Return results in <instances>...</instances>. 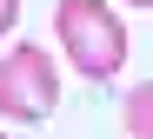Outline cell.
<instances>
[{
	"instance_id": "obj_5",
	"label": "cell",
	"mask_w": 153,
	"mask_h": 139,
	"mask_svg": "<svg viewBox=\"0 0 153 139\" xmlns=\"http://www.w3.org/2000/svg\"><path fill=\"white\" fill-rule=\"evenodd\" d=\"M126 7H146V13H153V0H126Z\"/></svg>"
},
{
	"instance_id": "obj_4",
	"label": "cell",
	"mask_w": 153,
	"mask_h": 139,
	"mask_svg": "<svg viewBox=\"0 0 153 139\" xmlns=\"http://www.w3.org/2000/svg\"><path fill=\"white\" fill-rule=\"evenodd\" d=\"M13 20H20V0H0V40L13 33Z\"/></svg>"
},
{
	"instance_id": "obj_3",
	"label": "cell",
	"mask_w": 153,
	"mask_h": 139,
	"mask_svg": "<svg viewBox=\"0 0 153 139\" xmlns=\"http://www.w3.org/2000/svg\"><path fill=\"white\" fill-rule=\"evenodd\" d=\"M120 113H126V132H133V139H153V79L126 93V106H120Z\"/></svg>"
},
{
	"instance_id": "obj_2",
	"label": "cell",
	"mask_w": 153,
	"mask_h": 139,
	"mask_svg": "<svg viewBox=\"0 0 153 139\" xmlns=\"http://www.w3.org/2000/svg\"><path fill=\"white\" fill-rule=\"evenodd\" d=\"M60 106V73L53 60L27 40V46H7L0 53V113L20 119V126H40L47 113Z\"/></svg>"
},
{
	"instance_id": "obj_1",
	"label": "cell",
	"mask_w": 153,
	"mask_h": 139,
	"mask_svg": "<svg viewBox=\"0 0 153 139\" xmlns=\"http://www.w3.org/2000/svg\"><path fill=\"white\" fill-rule=\"evenodd\" d=\"M53 33H60V53L87 79H113L120 60H126V26L107 0H60L53 7Z\"/></svg>"
},
{
	"instance_id": "obj_6",
	"label": "cell",
	"mask_w": 153,
	"mask_h": 139,
	"mask_svg": "<svg viewBox=\"0 0 153 139\" xmlns=\"http://www.w3.org/2000/svg\"><path fill=\"white\" fill-rule=\"evenodd\" d=\"M0 139H7V132H0Z\"/></svg>"
}]
</instances>
